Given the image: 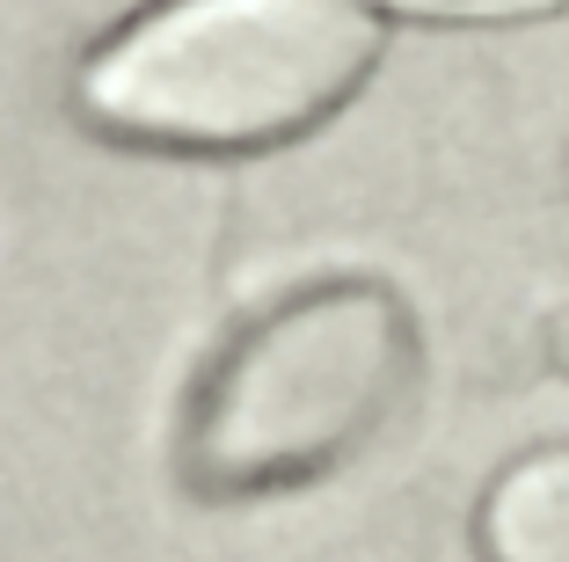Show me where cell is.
I'll list each match as a JSON object with an SVG mask.
<instances>
[{"label": "cell", "mask_w": 569, "mask_h": 562, "mask_svg": "<svg viewBox=\"0 0 569 562\" xmlns=\"http://www.w3.org/2000/svg\"><path fill=\"white\" fill-rule=\"evenodd\" d=\"M395 16H438V22H526V16H562L569 0H372Z\"/></svg>", "instance_id": "4"}, {"label": "cell", "mask_w": 569, "mask_h": 562, "mask_svg": "<svg viewBox=\"0 0 569 562\" xmlns=\"http://www.w3.org/2000/svg\"><path fill=\"white\" fill-rule=\"evenodd\" d=\"M372 0H153L88 51L73 102L153 154H263L329 125L372 81Z\"/></svg>", "instance_id": "2"}, {"label": "cell", "mask_w": 569, "mask_h": 562, "mask_svg": "<svg viewBox=\"0 0 569 562\" xmlns=\"http://www.w3.org/2000/svg\"><path fill=\"white\" fill-rule=\"evenodd\" d=\"M475 548L482 562H569V446H533L489 482Z\"/></svg>", "instance_id": "3"}, {"label": "cell", "mask_w": 569, "mask_h": 562, "mask_svg": "<svg viewBox=\"0 0 569 562\" xmlns=\"http://www.w3.org/2000/svg\"><path fill=\"white\" fill-rule=\"evenodd\" d=\"M423 336L387 278H321L256 315L198 373L176 424V482L204 504H256L336 475L395 424Z\"/></svg>", "instance_id": "1"}]
</instances>
